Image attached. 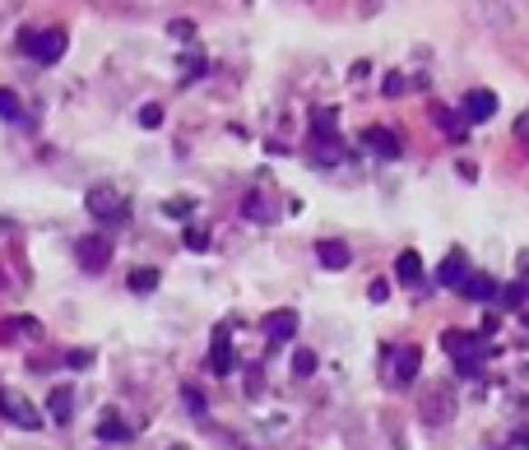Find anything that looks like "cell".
Returning <instances> with one entry per match:
<instances>
[{"mask_svg": "<svg viewBox=\"0 0 529 450\" xmlns=\"http://www.w3.org/2000/svg\"><path fill=\"white\" fill-rule=\"evenodd\" d=\"M465 279H469L465 256H460V251H451V256L441 260V269H436V283H441V289H465Z\"/></svg>", "mask_w": 529, "mask_h": 450, "instance_id": "8992f818", "label": "cell"}, {"mask_svg": "<svg viewBox=\"0 0 529 450\" xmlns=\"http://www.w3.org/2000/svg\"><path fill=\"white\" fill-rule=\"evenodd\" d=\"M0 414H5L15 427H28V432H33V427H43V414H37L28 399H19L15 390H0Z\"/></svg>", "mask_w": 529, "mask_h": 450, "instance_id": "3957f363", "label": "cell"}, {"mask_svg": "<svg viewBox=\"0 0 529 450\" xmlns=\"http://www.w3.org/2000/svg\"><path fill=\"white\" fill-rule=\"evenodd\" d=\"M293 367H298V377H307L311 367H316V357H311V353H298V362H293Z\"/></svg>", "mask_w": 529, "mask_h": 450, "instance_id": "d6986e66", "label": "cell"}, {"mask_svg": "<svg viewBox=\"0 0 529 450\" xmlns=\"http://www.w3.org/2000/svg\"><path fill=\"white\" fill-rule=\"evenodd\" d=\"M52 418H56V423L70 418V386H56V390H52Z\"/></svg>", "mask_w": 529, "mask_h": 450, "instance_id": "9a60e30c", "label": "cell"}, {"mask_svg": "<svg viewBox=\"0 0 529 450\" xmlns=\"http://www.w3.org/2000/svg\"><path fill=\"white\" fill-rule=\"evenodd\" d=\"M502 302H506V307H520V302H524V289H506Z\"/></svg>", "mask_w": 529, "mask_h": 450, "instance_id": "ffe728a7", "label": "cell"}, {"mask_svg": "<svg viewBox=\"0 0 529 450\" xmlns=\"http://www.w3.org/2000/svg\"><path fill=\"white\" fill-rule=\"evenodd\" d=\"M497 112V93H487V89H474L469 98H465V116L469 121H487Z\"/></svg>", "mask_w": 529, "mask_h": 450, "instance_id": "ba28073f", "label": "cell"}, {"mask_svg": "<svg viewBox=\"0 0 529 450\" xmlns=\"http://www.w3.org/2000/svg\"><path fill=\"white\" fill-rule=\"evenodd\" d=\"M460 293L474 298V302H487V298H497V279H493V274H469Z\"/></svg>", "mask_w": 529, "mask_h": 450, "instance_id": "9c48e42d", "label": "cell"}, {"mask_svg": "<svg viewBox=\"0 0 529 450\" xmlns=\"http://www.w3.org/2000/svg\"><path fill=\"white\" fill-rule=\"evenodd\" d=\"M181 241H186L191 251H205V247H210V237L200 232V228H186V237H181Z\"/></svg>", "mask_w": 529, "mask_h": 450, "instance_id": "ac0fdd59", "label": "cell"}, {"mask_svg": "<svg viewBox=\"0 0 529 450\" xmlns=\"http://www.w3.org/2000/svg\"><path fill=\"white\" fill-rule=\"evenodd\" d=\"M107 256H112L107 237H84L79 241V265L84 269H107Z\"/></svg>", "mask_w": 529, "mask_h": 450, "instance_id": "277c9868", "label": "cell"}, {"mask_svg": "<svg viewBox=\"0 0 529 450\" xmlns=\"http://www.w3.org/2000/svg\"><path fill=\"white\" fill-rule=\"evenodd\" d=\"M153 283H158V269H140V274H131V289H135V293H149Z\"/></svg>", "mask_w": 529, "mask_h": 450, "instance_id": "e0dca14e", "label": "cell"}, {"mask_svg": "<svg viewBox=\"0 0 529 450\" xmlns=\"http://www.w3.org/2000/svg\"><path fill=\"white\" fill-rule=\"evenodd\" d=\"M265 335H269L274 344H289V339L298 335V316H293V311H274V316H265Z\"/></svg>", "mask_w": 529, "mask_h": 450, "instance_id": "52a82bcc", "label": "cell"}, {"mask_svg": "<svg viewBox=\"0 0 529 450\" xmlns=\"http://www.w3.org/2000/svg\"><path fill=\"white\" fill-rule=\"evenodd\" d=\"M395 279H399V283H409V289L423 279V260H418V251H404V256L395 260Z\"/></svg>", "mask_w": 529, "mask_h": 450, "instance_id": "30bf717a", "label": "cell"}, {"mask_svg": "<svg viewBox=\"0 0 529 450\" xmlns=\"http://www.w3.org/2000/svg\"><path fill=\"white\" fill-rule=\"evenodd\" d=\"M0 116H5V121H15V126L24 121V107H19V98H15L10 89H0Z\"/></svg>", "mask_w": 529, "mask_h": 450, "instance_id": "2e32d148", "label": "cell"}, {"mask_svg": "<svg viewBox=\"0 0 529 450\" xmlns=\"http://www.w3.org/2000/svg\"><path fill=\"white\" fill-rule=\"evenodd\" d=\"M367 149H372V153H381L386 162H390V158H399V140H395L390 131H367Z\"/></svg>", "mask_w": 529, "mask_h": 450, "instance_id": "7c38bea8", "label": "cell"}, {"mask_svg": "<svg viewBox=\"0 0 529 450\" xmlns=\"http://www.w3.org/2000/svg\"><path fill=\"white\" fill-rule=\"evenodd\" d=\"M316 256H320L325 269H344V265H348V247H344V241H320Z\"/></svg>", "mask_w": 529, "mask_h": 450, "instance_id": "8fae6325", "label": "cell"}, {"mask_svg": "<svg viewBox=\"0 0 529 450\" xmlns=\"http://www.w3.org/2000/svg\"><path fill=\"white\" fill-rule=\"evenodd\" d=\"M24 52H28L33 61H43V65L61 61V52H65V28H47V33H24Z\"/></svg>", "mask_w": 529, "mask_h": 450, "instance_id": "7a4b0ae2", "label": "cell"}, {"mask_svg": "<svg viewBox=\"0 0 529 450\" xmlns=\"http://www.w3.org/2000/svg\"><path fill=\"white\" fill-rule=\"evenodd\" d=\"M158 116H162L158 107H144V112H140V121H144V126H158Z\"/></svg>", "mask_w": 529, "mask_h": 450, "instance_id": "44dd1931", "label": "cell"}, {"mask_svg": "<svg viewBox=\"0 0 529 450\" xmlns=\"http://www.w3.org/2000/svg\"><path fill=\"white\" fill-rule=\"evenodd\" d=\"M446 353L456 357V367H460V377H474L478 372V353L487 348V344H478V335H469V330H446Z\"/></svg>", "mask_w": 529, "mask_h": 450, "instance_id": "6da1fadb", "label": "cell"}, {"mask_svg": "<svg viewBox=\"0 0 529 450\" xmlns=\"http://www.w3.org/2000/svg\"><path fill=\"white\" fill-rule=\"evenodd\" d=\"M210 367H214L219 377H228V372H232V348L223 344V335H219V344H214V357H210Z\"/></svg>", "mask_w": 529, "mask_h": 450, "instance_id": "5bb4252c", "label": "cell"}, {"mask_svg": "<svg viewBox=\"0 0 529 450\" xmlns=\"http://www.w3.org/2000/svg\"><path fill=\"white\" fill-rule=\"evenodd\" d=\"M89 214H98V219H116L121 210H126V204H121V195L116 191H107V186H98V191H89Z\"/></svg>", "mask_w": 529, "mask_h": 450, "instance_id": "5b68a950", "label": "cell"}, {"mask_svg": "<svg viewBox=\"0 0 529 450\" xmlns=\"http://www.w3.org/2000/svg\"><path fill=\"white\" fill-rule=\"evenodd\" d=\"M414 372H418V348L395 353V381H399V386H409V381H414Z\"/></svg>", "mask_w": 529, "mask_h": 450, "instance_id": "4fadbf2b", "label": "cell"}]
</instances>
